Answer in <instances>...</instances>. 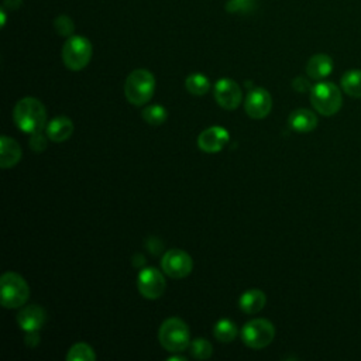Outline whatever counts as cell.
Segmentation results:
<instances>
[{"mask_svg": "<svg viewBox=\"0 0 361 361\" xmlns=\"http://www.w3.org/2000/svg\"><path fill=\"white\" fill-rule=\"evenodd\" d=\"M166 110L159 104L148 106L142 110V118L151 126H161L166 120Z\"/></svg>", "mask_w": 361, "mask_h": 361, "instance_id": "cell-24", "label": "cell"}, {"mask_svg": "<svg viewBox=\"0 0 361 361\" xmlns=\"http://www.w3.org/2000/svg\"><path fill=\"white\" fill-rule=\"evenodd\" d=\"M333 71V59L326 54H316L310 56L306 63V75L310 79L320 80L327 78Z\"/></svg>", "mask_w": 361, "mask_h": 361, "instance_id": "cell-14", "label": "cell"}, {"mask_svg": "<svg viewBox=\"0 0 361 361\" xmlns=\"http://www.w3.org/2000/svg\"><path fill=\"white\" fill-rule=\"evenodd\" d=\"M73 133V123L71 118L65 116H59L52 118L47 124V137L54 142L66 141Z\"/></svg>", "mask_w": 361, "mask_h": 361, "instance_id": "cell-15", "label": "cell"}, {"mask_svg": "<svg viewBox=\"0 0 361 361\" xmlns=\"http://www.w3.org/2000/svg\"><path fill=\"white\" fill-rule=\"evenodd\" d=\"M310 103L319 114L334 116L343 106L341 90L331 82H319L310 89Z\"/></svg>", "mask_w": 361, "mask_h": 361, "instance_id": "cell-4", "label": "cell"}, {"mask_svg": "<svg viewBox=\"0 0 361 361\" xmlns=\"http://www.w3.org/2000/svg\"><path fill=\"white\" fill-rule=\"evenodd\" d=\"M213 94L217 104L226 110L237 109L243 99L240 86L230 78H220L214 85Z\"/></svg>", "mask_w": 361, "mask_h": 361, "instance_id": "cell-10", "label": "cell"}, {"mask_svg": "<svg viewBox=\"0 0 361 361\" xmlns=\"http://www.w3.org/2000/svg\"><path fill=\"white\" fill-rule=\"evenodd\" d=\"M30 147L35 152H42L47 148V138H45V135L41 134V131L31 134V137H30Z\"/></svg>", "mask_w": 361, "mask_h": 361, "instance_id": "cell-27", "label": "cell"}, {"mask_svg": "<svg viewBox=\"0 0 361 361\" xmlns=\"http://www.w3.org/2000/svg\"><path fill=\"white\" fill-rule=\"evenodd\" d=\"M292 86H293V89H295L296 92H300V93L312 89L310 82H309L306 78H303V76H298V78H295V79H293V82H292Z\"/></svg>", "mask_w": 361, "mask_h": 361, "instance_id": "cell-28", "label": "cell"}, {"mask_svg": "<svg viewBox=\"0 0 361 361\" xmlns=\"http://www.w3.org/2000/svg\"><path fill=\"white\" fill-rule=\"evenodd\" d=\"M267 302V296L262 290L259 289H250L245 290L240 299H238V306L244 313L248 314H254L257 312H259Z\"/></svg>", "mask_w": 361, "mask_h": 361, "instance_id": "cell-18", "label": "cell"}, {"mask_svg": "<svg viewBox=\"0 0 361 361\" xmlns=\"http://www.w3.org/2000/svg\"><path fill=\"white\" fill-rule=\"evenodd\" d=\"M275 337V327L267 319H252L241 329V338L250 348L259 350L271 344Z\"/></svg>", "mask_w": 361, "mask_h": 361, "instance_id": "cell-7", "label": "cell"}, {"mask_svg": "<svg viewBox=\"0 0 361 361\" xmlns=\"http://www.w3.org/2000/svg\"><path fill=\"white\" fill-rule=\"evenodd\" d=\"M213 336L220 343H230L237 336V326L230 319H220L213 327Z\"/></svg>", "mask_w": 361, "mask_h": 361, "instance_id": "cell-20", "label": "cell"}, {"mask_svg": "<svg viewBox=\"0 0 361 361\" xmlns=\"http://www.w3.org/2000/svg\"><path fill=\"white\" fill-rule=\"evenodd\" d=\"M288 123H289L290 128L298 133H309L316 128L317 117L312 110L298 109L290 113Z\"/></svg>", "mask_w": 361, "mask_h": 361, "instance_id": "cell-16", "label": "cell"}, {"mask_svg": "<svg viewBox=\"0 0 361 361\" xmlns=\"http://www.w3.org/2000/svg\"><path fill=\"white\" fill-rule=\"evenodd\" d=\"M21 158V148L18 142L7 135H1L0 138V165L1 168L14 166Z\"/></svg>", "mask_w": 361, "mask_h": 361, "instance_id": "cell-17", "label": "cell"}, {"mask_svg": "<svg viewBox=\"0 0 361 361\" xmlns=\"http://www.w3.org/2000/svg\"><path fill=\"white\" fill-rule=\"evenodd\" d=\"M137 288L144 298L158 299L165 292L166 282L164 275L157 268L147 267L141 269L137 276Z\"/></svg>", "mask_w": 361, "mask_h": 361, "instance_id": "cell-9", "label": "cell"}, {"mask_svg": "<svg viewBox=\"0 0 361 361\" xmlns=\"http://www.w3.org/2000/svg\"><path fill=\"white\" fill-rule=\"evenodd\" d=\"M54 27H55V31L62 35V37H72L73 31H75V24L72 21V18L69 16H58L54 21Z\"/></svg>", "mask_w": 361, "mask_h": 361, "instance_id": "cell-26", "label": "cell"}, {"mask_svg": "<svg viewBox=\"0 0 361 361\" xmlns=\"http://www.w3.org/2000/svg\"><path fill=\"white\" fill-rule=\"evenodd\" d=\"M23 0H4L3 1V8L6 10H17L20 8Z\"/></svg>", "mask_w": 361, "mask_h": 361, "instance_id": "cell-29", "label": "cell"}, {"mask_svg": "<svg viewBox=\"0 0 361 361\" xmlns=\"http://www.w3.org/2000/svg\"><path fill=\"white\" fill-rule=\"evenodd\" d=\"M68 361H94L96 354L93 348L86 343H76L66 354Z\"/></svg>", "mask_w": 361, "mask_h": 361, "instance_id": "cell-22", "label": "cell"}, {"mask_svg": "<svg viewBox=\"0 0 361 361\" xmlns=\"http://www.w3.org/2000/svg\"><path fill=\"white\" fill-rule=\"evenodd\" d=\"M172 360H180V361H186V357H182V355H173V357H169L168 361H172Z\"/></svg>", "mask_w": 361, "mask_h": 361, "instance_id": "cell-30", "label": "cell"}, {"mask_svg": "<svg viewBox=\"0 0 361 361\" xmlns=\"http://www.w3.org/2000/svg\"><path fill=\"white\" fill-rule=\"evenodd\" d=\"M13 118L18 130L27 134H34L45 127L47 110L38 99L23 97L14 107Z\"/></svg>", "mask_w": 361, "mask_h": 361, "instance_id": "cell-1", "label": "cell"}, {"mask_svg": "<svg viewBox=\"0 0 361 361\" xmlns=\"http://www.w3.org/2000/svg\"><path fill=\"white\" fill-rule=\"evenodd\" d=\"M189 351H190L192 357H195L196 360H207L213 354V347L207 340L199 337V338H195L190 341Z\"/></svg>", "mask_w": 361, "mask_h": 361, "instance_id": "cell-23", "label": "cell"}, {"mask_svg": "<svg viewBox=\"0 0 361 361\" xmlns=\"http://www.w3.org/2000/svg\"><path fill=\"white\" fill-rule=\"evenodd\" d=\"M341 89L350 97L361 99V71L360 69H350L347 71L340 80Z\"/></svg>", "mask_w": 361, "mask_h": 361, "instance_id": "cell-19", "label": "cell"}, {"mask_svg": "<svg viewBox=\"0 0 361 361\" xmlns=\"http://www.w3.org/2000/svg\"><path fill=\"white\" fill-rule=\"evenodd\" d=\"M30 298V288L25 279L17 272H6L0 278V300L3 307L16 309L25 305Z\"/></svg>", "mask_w": 361, "mask_h": 361, "instance_id": "cell-5", "label": "cell"}, {"mask_svg": "<svg viewBox=\"0 0 361 361\" xmlns=\"http://www.w3.org/2000/svg\"><path fill=\"white\" fill-rule=\"evenodd\" d=\"M158 340L169 353H180L186 350L192 341L188 324L179 317H169L159 326Z\"/></svg>", "mask_w": 361, "mask_h": 361, "instance_id": "cell-2", "label": "cell"}, {"mask_svg": "<svg viewBox=\"0 0 361 361\" xmlns=\"http://www.w3.org/2000/svg\"><path fill=\"white\" fill-rule=\"evenodd\" d=\"M228 131L220 126H213L203 130L197 137V147L207 152L214 154L221 151L228 142Z\"/></svg>", "mask_w": 361, "mask_h": 361, "instance_id": "cell-12", "label": "cell"}, {"mask_svg": "<svg viewBox=\"0 0 361 361\" xmlns=\"http://www.w3.org/2000/svg\"><path fill=\"white\" fill-rule=\"evenodd\" d=\"M272 107V97L264 87H254L248 92L244 109L251 118H264L269 114Z\"/></svg>", "mask_w": 361, "mask_h": 361, "instance_id": "cell-11", "label": "cell"}, {"mask_svg": "<svg viewBox=\"0 0 361 361\" xmlns=\"http://www.w3.org/2000/svg\"><path fill=\"white\" fill-rule=\"evenodd\" d=\"M92 58V44L86 37L72 35L63 44L62 59L68 69L80 71L83 69Z\"/></svg>", "mask_w": 361, "mask_h": 361, "instance_id": "cell-6", "label": "cell"}, {"mask_svg": "<svg viewBox=\"0 0 361 361\" xmlns=\"http://www.w3.org/2000/svg\"><path fill=\"white\" fill-rule=\"evenodd\" d=\"M186 90L195 96H203L210 89V80L203 73H192L185 80Z\"/></svg>", "mask_w": 361, "mask_h": 361, "instance_id": "cell-21", "label": "cell"}, {"mask_svg": "<svg viewBox=\"0 0 361 361\" xmlns=\"http://www.w3.org/2000/svg\"><path fill=\"white\" fill-rule=\"evenodd\" d=\"M257 6L255 0H228L226 3V10L228 13H240V14H245V13H251Z\"/></svg>", "mask_w": 361, "mask_h": 361, "instance_id": "cell-25", "label": "cell"}, {"mask_svg": "<svg viewBox=\"0 0 361 361\" xmlns=\"http://www.w3.org/2000/svg\"><path fill=\"white\" fill-rule=\"evenodd\" d=\"M155 92V78L147 69L133 71L124 83V94L134 106H142L151 100Z\"/></svg>", "mask_w": 361, "mask_h": 361, "instance_id": "cell-3", "label": "cell"}, {"mask_svg": "<svg viewBox=\"0 0 361 361\" xmlns=\"http://www.w3.org/2000/svg\"><path fill=\"white\" fill-rule=\"evenodd\" d=\"M45 310L39 305H28L18 312L17 323L20 329L27 333L38 331L45 323Z\"/></svg>", "mask_w": 361, "mask_h": 361, "instance_id": "cell-13", "label": "cell"}, {"mask_svg": "<svg viewBox=\"0 0 361 361\" xmlns=\"http://www.w3.org/2000/svg\"><path fill=\"white\" fill-rule=\"evenodd\" d=\"M161 267L168 276L173 279H180L188 276L192 272L193 261L186 251L179 248H172L164 254L161 259Z\"/></svg>", "mask_w": 361, "mask_h": 361, "instance_id": "cell-8", "label": "cell"}]
</instances>
